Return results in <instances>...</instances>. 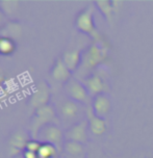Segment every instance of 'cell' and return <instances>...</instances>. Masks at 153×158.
Wrapping results in <instances>:
<instances>
[{
    "label": "cell",
    "instance_id": "obj_7",
    "mask_svg": "<svg viewBox=\"0 0 153 158\" xmlns=\"http://www.w3.org/2000/svg\"><path fill=\"white\" fill-rule=\"evenodd\" d=\"M81 82L84 84L86 89L89 92L90 96L94 98L95 96L106 94L109 91V85L106 79L102 76L100 73H90L84 77Z\"/></svg>",
    "mask_w": 153,
    "mask_h": 158
},
{
    "label": "cell",
    "instance_id": "obj_12",
    "mask_svg": "<svg viewBox=\"0 0 153 158\" xmlns=\"http://www.w3.org/2000/svg\"><path fill=\"white\" fill-rule=\"evenodd\" d=\"M50 75L53 80L62 84H65L72 78V72L68 69L62 57L55 59L54 64L50 70Z\"/></svg>",
    "mask_w": 153,
    "mask_h": 158
},
{
    "label": "cell",
    "instance_id": "obj_6",
    "mask_svg": "<svg viewBox=\"0 0 153 158\" xmlns=\"http://www.w3.org/2000/svg\"><path fill=\"white\" fill-rule=\"evenodd\" d=\"M41 143H49L54 145L58 149L59 152H63L64 143L66 142L65 139V132L62 130V128L56 124H48L44 126L39 131L38 137Z\"/></svg>",
    "mask_w": 153,
    "mask_h": 158
},
{
    "label": "cell",
    "instance_id": "obj_14",
    "mask_svg": "<svg viewBox=\"0 0 153 158\" xmlns=\"http://www.w3.org/2000/svg\"><path fill=\"white\" fill-rule=\"evenodd\" d=\"M62 59L65 64L68 67V69L71 72H75L81 66L83 61V51L80 49H70L67 50L62 56Z\"/></svg>",
    "mask_w": 153,
    "mask_h": 158
},
{
    "label": "cell",
    "instance_id": "obj_19",
    "mask_svg": "<svg viewBox=\"0 0 153 158\" xmlns=\"http://www.w3.org/2000/svg\"><path fill=\"white\" fill-rule=\"evenodd\" d=\"M20 2L18 0H2L0 1V10L6 17H13L18 12Z\"/></svg>",
    "mask_w": 153,
    "mask_h": 158
},
{
    "label": "cell",
    "instance_id": "obj_11",
    "mask_svg": "<svg viewBox=\"0 0 153 158\" xmlns=\"http://www.w3.org/2000/svg\"><path fill=\"white\" fill-rule=\"evenodd\" d=\"M87 120L89 124V131L91 133L96 135V136H100L103 135L106 132V122L103 118L97 117L92 109V106H87Z\"/></svg>",
    "mask_w": 153,
    "mask_h": 158
},
{
    "label": "cell",
    "instance_id": "obj_15",
    "mask_svg": "<svg viewBox=\"0 0 153 158\" xmlns=\"http://www.w3.org/2000/svg\"><path fill=\"white\" fill-rule=\"evenodd\" d=\"M63 151L67 158H87L86 150L83 143L66 140Z\"/></svg>",
    "mask_w": 153,
    "mask_h": 158
},
{
    "label": "cell",
    "instance_id": "obj_18",
    "mask_svg": "<svg viewBox=\"0 0 153 158\" xmlns=\"http://www.w3.org/2000/svg\"><path fill=\"white\" fill-rule=\"evenodd\" d=\"M61 152L54 145L49 143H42L41 148L38 151V158H57Z\"/></svg>",
    "mask_w": 153,
    "mask_h": 158
},
{
    "label": "cell",
    "instance_id": "obj_17",
    "mask_svg": "<svg viewBox=\"0 0 153 158\" xmlns=\"http://www.w3.org/2000/svg\"><path fill=\"white\" fill-rule=\"evenodd\" d=\"M94 3L99 12L101 13V15L110 24V22L113 21V16L115 14L114 6H113V0H96Z\"/></svg>",
    "mask_w": 153,
    "mask_h": 158
},
{
    "label": "cell",
    "instance_id": "obj_9",
    "mask_svg": "<svg viewBox=\"0 0 153 158\" xmlns=\"http://www.w3.org/2000/svg\"><path fill=\"white\" fill-rule=\"evenodd\" d=\"M89 124H87V118L74 125L68 127L65 130V139L70 142H76L79 143H86L89 140Z\"/></svg>",
    "mask_w": 153,
    "mask_h": 158
},
{
    "label": "cell",
    "instance_id": "obj_5",
    "mask_svg": "<svg viewBox=\"0 0 153 158\" xmlns=\"http://www.w3.org/2000/svg\"><path fill=\"white\" fill-rule=\"evenodd\" d=\"M64 91L67 97L75 102L86 106H89L92 103V97L90 96L84 84L78 79L71 78L68 82L64 84Z\"/></svg>",
    "mask_w": 153,
    "mask_h": 158
},
{
    "label": "cell",
    "instance_id": "obj_8",
    "mask_svg": "<svg viewBox=\"0 0 153 158\" xmlns=\"http://www.w3.org/2000/svg\"><path fill=\"white\" fill-rule=\"evenodd\" d=\"M50 99H51V89L49 84L46 81H42L33 89L29 101H28V105L33 110H36V109L41 108V107L50 104L49 103Z\"/></svg>",
    "mask_w": 153,
    "mask_h": 158
},
{
    "label": "cell",
    "instance_id": "obj_21",
    "mask_svg": "<svg viewBox=\"0 0 153 158\" xmlns=\"http://www.w3.org/2000/svg\"><path fill=\"white\" fill-rule=\"evenodd\" d=\"M42 143L40 142L39 139H36V138H30L29 140L26 143V147H25V150L30 151V152H35V153H38V151L41 148Z\"/></svg>",
    "mask_w": 153,
    "mask_h": 158
},
{
    "label": "cell",
    "instance_id": "obj_13",
    "mask_svg": "<svg viewBox=\"0 0 153 158\" xmlns=\"http://www.w3.org/2000/svg\"><path fill=\"white\" fill-rule=\"evenodd\" d=\"M92 109L97 117L105 118L112 108V101L106 94H101L92 98Z\"/></svg>",
    "mask_w": 153,
    "mask_h": 158
},
{
    "label": "cell",
    "instance_id": "obj_3",
    "mask_svg": "<svg viewBox=\"0 0 153 158\" xmlns=\"http://www.w3.org/2000/svg\"><path fill=\"white\" fill-rule=\"evenodd\" d=\"M75 27L79 32L89 35L93 42H101L105 40L96 27L94 8L92 5L84 7L77 14L75 18Z\"/></svg>",
    "mask_w": 153,
    "mask_h": 158
},
{
    "label": "cell",
    "instance_id": "obj_24",
    "mask_svg": "<svg viewBox=\"0 0 153 158\" xmlns=\"http://www.w3.org/2000/svg\"><path fill=\"white\" fill-rule=\"evenodd\" d=\"M132 158H144V157H132Z\"/></svg>",
    "mask_w": 153,
    "mask_h": 158
},
{
    "label": "cell",
    "instance_id": "obj_2",
    "mask_svg": "<svg viewBox=\"0 0 153 158\" xmlns=\"http://www.w3.org/2000/svg\"><path fill=\"white\" fill-rule=\"evenodd\" d=\"M55 109L58 120H61L67 128L87 118V106L75 102L68 97L63 99Z\"/></svg>",
    "mask_w": 153,
    "mask_h": 158
},
{
    "label": "cell",
    "instance_id": "obj_22",
    "mask_svg": "<svg viewBox=\"0 0 153 158\" xmlns=\"http://www.w3.org/2000/svg\"><path fill=\"white\" fill-rule=\"evenodd\" d=\"M22 155H23V158H38V154L35 153V152H30L27 150H25L22 153Z\"/></svg>",
    "mask_w": 153,
    "mask_h": 158
},
{
    "label": "cell",
    "instance_id": "obj_25",
    "mask_svg": "<svg viewBox=\"0 0 153 158\" xmlns=\"http://www.w3.org/2000/svg\"><path fill=\"white\" fill-rule=\"evenodd\" d=\"M148 158H153V157H148Z\"/></svg>",
    "mask_w": 153,
    "mask_h": 158
},
{
    "label": "cell",
    "instance_id": "obj_4",
    "mask_svg": "<svg viewBox=\"0 0 153 158\" xmlns=\"http://www.w3.org/2000/svg\"><path fill=\"white\" fill-rule=\"evenodd\" d=\"M57 112H56L55 106L52 104H48L41 108L35 110L32 118V122L29 125V131H30V136L32 138L38 137L39 131L41 130V128H43L44 126L48 125V124H56L55 121L57 120Z\"/></svg>",
    "mask_w": 153,
    "mask_h": 158
},
{
    "label": "cell",
    "instance_id": "obj_10",
    "mask_svg": "<svg viewBox=\"0 0 153 158\" xmlns=\"http://www.w3.org/2000/svg\"><path fill=\"white\" fill-rule=\"evenodd\" d=\"M30 139V134L25 131L18 130L11 135L8 138V153L12 157H17L25 151V147L28 140Z\"/></svg>",
    "mask_w": 153,
    "mask_h": 158
},
{
    "label": "cell",
    "instance_id": "obj_16",
    "mask_svg": "<svg viewBox=\"0 0 153 158\" xmlns=\"http://www.w3.org/2000/svg\"><path fill=\"white\" fill-rule=\"evenodd\" d=\"M22 26L18 22L15 21H8L6 24L0 29V36L1 38H8L12 39L14 41H16L17 39H19L22 35Z\"/></svg>",
    "mask_w": 153,
    "mask_h": 158
},
{
    "label": "cell",
    "instance_id": "obj_1",
    "mask_svg": "<svg viewBox=\"0 0 153 158\" xmlns=\"http://www.w3.org/2000/svg\"><path fill=\"white\" fill-rule=\"evenodd\" d=\"M110 45L106 40L101 42H93L83 52V61L80 68L87 71H92L104 63L108 56Z\"/></svg>",
    "mask_w": 153,
    "mask_h": 158
},
{
    "label": "cell",
    "instance_id": "obj_20",
    "mask_svg": "<svg viewBox=\"0 0 153 158\" xmlns=\"http://www.w3.org/2000/svg\"><path fill=\"white\" fill-rule=\"evenodd\" d=\"M17 49L16 41L8 38L0 36V54L1 55H12Z\"/></svg>",
    "mask_w": 153,
    "mask_h": 158
},
{
    "label": "cell",
    "instance_id": "obj_23",
    "mask_svg": "<svg viewBox=\"0 0 153 158\" xmlns=\"http://www.w3.org/2000/svg\"><path fill=\"white\" fill-rule=\"evenodd\" d=\"M6 22H7V18L4 16V14L1 12V10H0V29L6 24Z\"/></svg>",
    "mask_w": 153,
    "mask_h": 158
}]
</instances>
